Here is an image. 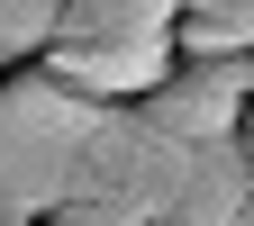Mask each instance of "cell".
Listing matches in <instances>:
<instances>
[{
	"label": "cell",
	"mask_w": 254,
	"mask_h": 226,
	"mask_svg": "<svg viewBox=\"0 0 254 226\" xmlns=\"http://www.w3.org/2000/svg\"><path fill=\"white\" fill-rule=\"evenodd\" d=\"M91 109H100V100L64 90L46 63H9V73H0V208L46 217L64 190H73Z\"/></svg>",
	"instance_id": "obj_1"
},
{
	"label": "cell",
	"mask_w": 254,
	"mask_h": 226,
	"mask_svg": "<svg viewBox=\"0 0 254 226\" xmlns=\"http://www.w3.org/2000/svg\"><path fill=\"white\" fill-rule=\"evenodd\" d=\"M236 226H254V181H245V199H236Z\"/></svg>",
	"instance_id": "obj_8"
},
{
	"label": "cell",
	"mask_w": 254,
	"mask_h": 226,
	"mask_svg": "<svg viewBox=\"0 0 254 226\" xmlns=\"http://www.w3.org/2000/svg\"><path fill=\"white\" fill-rule=\"evenodd\" d=\"M182 0H64V45H136V37H173Z\"/></svg>",
	"instance_id": "obj_4"
},
{
	"label": "cell",
	"mask_w": 254,
	"mask_h": 226,
	"mask_svg": "<svg viewBox=\"0 0 254 226\" xmlns=\"http://www.w3.org/2000/svg\"><path fill=\"white\" fill-rule=\"evenodd\" d=\"M173 54H182V63L254 54V27H245V18H209V9H182V18H173Z\"/></svg>",
	"instance_id": "obj_5"
},
{
	"label": "cell",
	"mask_w": 254,
	"mask_h": 226,
	"mask_svg": "<svg viewBox=\"0 0 254 226\" xmlns=\"http://www.w3.org/2000/svg\"><path fill=\"white\" fill-rule=\"evenodd\" d=\"M245 181H254L245 136H164V154H154V217L164 226H236Z\"/></svg>",
	"instance_id": "obj_2"
},
{
	"label": "cell",
	"mask_w": 254,
	"mask_h": 226,
	"mask_svg": "<svg viewBox=\"0 0 254 226\" xmlns=\"http://www.w3.org/2000/svg\"><path fill=\"white\" fill-rule=\"evenodd\" d=\"M55 27H64V0H0V54H9V63L46 54Z\"/></svg>",
	"instance_id": "obj_6"
},
{
	"label": "cell",
	"mask_w": 254,
	"mask_h": 226,
	"mask_svg": "<svg viewBox=\"0 0 254 226\" xmlns=\"http://www.w3.org/2000/svg\"><path fill=\"white\" fill-rule=\"evenodd\" d=\"M0 226H37V217H18V208H0Z\"/></svg>",
	"instance_id": "obj_9"
},
{
	"label": "cell",
	"mask_w": 254,
	"mask_h": 226,
	"mask_svg": "<svg viewBox=\"0 0 254 226\" xmlns=\"http://www.w3.org/2000/svg\"><path fill=\"white\" fill-rule=\"evenodd\" d=\"M245 109H254V54H245Z\"/></svg>",
	"instance_id": "obj_10"
},
{
	"label": "cell",
	"mask_w": 254,
	"mask_h": 226,
	"mask_svg": "<svg viewBox=\"0 0 254 226\" xmlns=\"http://www.w3.org/2000/svg\"><path fill=\"white\" fill-rule=\"evenodd\" d=\"M145 226H164V217H145Z\"/></svg>",
	"instance_id": "obj_12"
},
{
	"label": "cell",
	"mask_w": 254,
	"mask_h": 226,
	"mask_svg": "<svg viewBox=\"0 0 254 226\" xmlns=\"http://www.w3.org/2000/svg\"><path fill=\"white\" fill-rule=\"evenodd\" d=\"M182 9H209V18H245L254 27V0H182Z\"/></svg>",
	"instance_id": "obj_7"
},
{
	"label": "cell",
	"mask_w": 254,
	"mask_h": 226,
	"mask_svg": "<svg viewBox=\"0 0 254 226\" xmlns=\"http://www.w3.org/2000/svg\"><path fill=\"white\" fill-rule=\"evenodd\" d=\"M0 73H9V54H0Z\"/></svg>",
	"instance_id": "obj_11"
},
{
	"label": "cell",
	"mask_w": 254,
	"mask_h": 226,
	"mask_svg": "<svg viewBox=\"0 0 254 226\" xmlns=\"http://www.w3.org/2000/svg\"><path fill=\"white\" fill-rule=\"evenodd\" d=\"M27 63H46V73L64 90H82V100H145L154 82L173 73V37H136V45H46V54H27Z\"/></svg>",
	"instance_id": "obj_3"
}]
</instances>
